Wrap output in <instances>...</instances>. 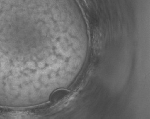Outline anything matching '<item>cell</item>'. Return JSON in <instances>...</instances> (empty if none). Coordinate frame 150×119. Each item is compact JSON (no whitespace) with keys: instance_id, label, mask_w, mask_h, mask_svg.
<instances>
[{"instance_id":"cell-1","label":"cell","mask_w":150,"mask_h":119,"mask_svg":"<svg viewBox=\"0 0 150 119\" xmlns=\"http://www.w3.org/2000/svg\"><path fill=\"white\" fill-rule=\"evenodd\" d=\"M69 93V91L68 90L63 88L58 89L54 91L50 94V101L51 102H57L65 98V97L68 96Z\"/></svg>"}]
</instances>
